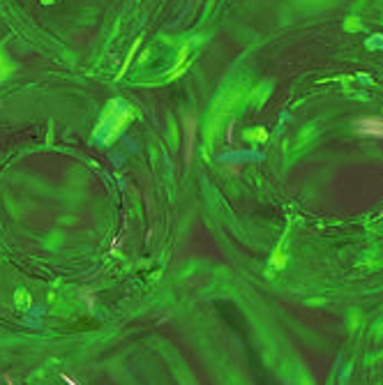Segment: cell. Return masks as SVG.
I'll return each instance as SVG.
<instances>
[{"label": "cell", "mask_w": 383, "mask_h": 385, "mask_svg": "<svg viewBox=\"0 0 383 385\" xmlns=\"http://www.w3.org/2000/svg\"><path fill=\"white\" fill-rule=\"evenodd\" d=\"M132 115H134L132 106H127L122 99L109 102L106 111L102 113V118H99V123H97V127H95V139L99 141L102 146H111L122 134L125 125L130 123Z\"/></svg>", "instance_id": "6da1fadb"}, {"label": "cell", "mask_w": 383, "mask_h": 385, "mask_svg": "<svg viewBox=\"0 0 383 385\" xmlns=\"http://www.w3.org/2000/svg\"><path fill=\"white\" fill-rule=\"evenodd\" d=\"M356 131L363 136H372V139H383V118L379 115H367L360 118L356 123Z\"/></svg>", "instance_id": "7a4b0ae2"}, {"label": "cell", "mask_w": 383, "mask_h": 385, "mask_svg": "<svg viewBox=\"0 0 383 385\" xmlns=\"http://www.w3.org/2000/svg\"><path fill=\"white\" fill-rule=\"evenodd\" d=\"M194 139H196V118L190 113L187 118H185V164H190L192 162Z\"/></svg>", "instance_id": "3957f363"}, {"label": "cell", "mask_w": 383, "mask_h": 385, "mask_svg": "<svg viewBox=\"0 0 383 385\" xmlns=\"http://www.w3.org/2000/svg\"><path fill=\"white\" fill-rule=\"evenodd\" d=\"M245 139H249V141H266V139H268V131L261 129V127H256V129L245 131Z\"/></svg>", "instance_id": "277c9868"}, {"label": "cell", "mask_w": 383, "mask_h": 385, "mask_svg": "<svg viewBox=\"0 0 383 385\" xmlns=\"http://www.w3.org/2000/svg\"><path fill=\"white\" fill-rule=\"evenodd\" d=\"M141 46V37L139 39H136V42L132 44V49H130V53H127V60H125V65H122V70L118 72V76H122V74H125V72H127V67H130V62H132V55H134V53H136V49H139Z\"/></svg>", "instance_id": "5b68a950"}, {"label": "cell", "mask_w": 383, "mask_h": 385, "mask_svg": "<svg viewBox=\"0 0 383 385\" xmlns=\"http://www.w3.org/2000/svg\"><path fill=\"white\" fill-rule=\"evenodd\" d=\"M187 53H190V46H183L180 53H178V60H175V67H183L185 60H187Z\"/></svg>", "instance_id": "8992f818"}, {"label": "cell", "mask_w": 383, "mask_h": 385, "mask_svg": "<svg viewBox=\"0 0 383 385\" xmlns=\"http://www.w3.org/2000/svg\"><path fill=\"white\" fill-rule=\"evenodd\" d=\"M17 305H23V307L30 305V298H28L26 291H19V293H17Z\"/></svg>", "instance_id": "52a82bcc"}, {"label": "cell", "mask_w": 383, "mask_h": 385, "mask_svg": "<svg viewBox=\"0 0 383 385\" xmlns=\"http://www.w3.org/2000/svg\"><path fill=\"white\" fill-rule=\"evenodd\" d=\"M284 263H287V258H284V254L277 249V252H275V258H272V265H275V268H282Z\"/></svg>", "instance_id": "ba28073f"}, {"label": "cell", "mask_w": 383, "mask_h": 385, "mask_svg": "<svg viewBox=\"0 0 383 385\" xmlns=\"http://www.w3.org/2000/svg\"><path fill=\"white\" fill-rule=\"evenodd\" d=\"M2 74H9V65L5 62V58H2V53H0V76Z\"/></svg>", "instance_id": "9c48e42d"}, {"label": "cell", "mask_w": 383, "mask_h": 385, "mask_svg": "<svg viewBox=\"0 0 383 385\" xmlns=\"http://www.w3.org/2000/svg\"><path fill=\"white\" fill-rule=\"evenodd\" d=\"M62 381H67V383H70V385H78L77 381H72V378H70V376H65V374H62Z\"/></svg>", "instance_id": "30bf717a"}, {"label": "cell", "mask_w": 383, "mask_h": 385, "mask_svg": "<svg viewBox=\"0 0 383 385\" xmlns=\"http://www.w3.org/2000/svg\"><path fill=\"white\" fill-rule=\"evenodd\" d=\"M42 2H44V5H51V2H53V0H42Z\"/></svg>", "instance_id": "8fae6325"}, {"label": "cell", "mask_w": 383, "mask_h": 385, "mask_svg": "<svg viewBox=\"0 0 383 385\" xmlns=\"http://www.w3.org/2000/svg\"><path fill=\"white\" fill-rule=\"evenodd\" d=\"M305 385H309V383H305Z\"/></svg>", "instance_id": "7c38bea8"}]
</instances>
